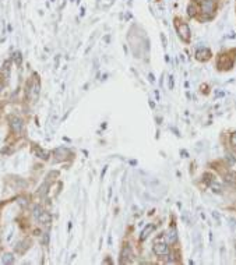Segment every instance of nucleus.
I'll list each match as a JSON object with an SVG mask.
<instances>
[{"label": "nucleus", "mask_w": 236, "mask_h": 265, "mask_svg": "<svg viewBox=\"0 0 236 265\" xmlns=\"http://www.w3.org/2000/svg\"><path fill=\"white\" fill-rule=\"evenodd\" d=\"M218 66L222 67V69H229V67H232V60L228 57V55H223L218 60Z\"/></svg>", "instance_id": "7"}, {"label": "nucleus", "mask_w": 236, "mask_h": 265, "mask_svg": "<svg viewBox=\"0 0 236 265\" xmlns=\"http://www.w3.org/2000/svg\"><path fill=\"white\" fill-rule=\"evenodd\" d=\"M14 56H16V63L18 64V66H20V64H21V53H20V52H17L16 55H14Z\"/></svg>", "instance_id": "14"}, {"label": "nucleus", "mask_w": 236, "mask_h": 265, "mask_svg": "<svg viewBox=\"0 0 236 265\" xmlns=\"http://www.w3.org/2000/svg\"><path fill=\"white\" fill-rule=\"evenodd\" d=\"M10 126H11V130H13L14 132H21V130H23V122H21V119H18V117H11Z\"/></svg>", "instance_id": "6"}, {"label": "nucleus", "mask_w": 236, "mask_h": 265, "mask_svg": "<svg viewBox=\"0 0 236 265\" xmlns=\"http://www.w3.org/2000/svg\"><path fill=\"white\" fill-rule=\"evenodd\" d=\"M194 14H196V7H194V4H190L189 6V16L194 17Z\"/></svg>", "instance_id": "12"}, {"label": "nucleus", "mask_w": 236, "mask_h": 265, "mask_svg": "<svg viewBox=\"0 0 236 265\" xmlns=\"http://www.w3.org/2000/svg\"><path fill=\"white\" fill-rule=\"evenodd\" d=\"M168 238H169V242L171 243L176 242V232H171L169 235H168Z\"/></svg>", "instance_id": "11"}, {"label": "nucleus", "mask_w": 236, "mask_h": 265, "mask_svg": "<svg viewBox=\"0 0 236 265\" xmlns=\"http://www.w3.org/2000/svg\"><path fill=\"white\" fill-rule=\"evenodd\" d=\"M34 215H35V218H36V221H38V222L45 223V225H49L50 219H52L49 214L43 211L41 207H35V208H34Z\"/></svg>", "instance_id": "1"}, {"label": "nucleus", "mask_w": 236, "mask_h": 265, "mask_svg": "<svg viewBox=\"0 0 236 265\" xmlns=\"http://www.w3.org/2000/svg\"><path fill=\"white\" fill-rule=\"evenodd\" d=\"M130 255H131L130 247H129V246H125V247H123V250H122V258H120L122 264H126V262L130 261Z\"/></svg>", "instance_id": "8"}, {"label": "nucleus", "mask_w": 236, "mask_h": 265, "mask_svg": "<svg viewBox=\"0 0 236 265\" xmlns=\"http://www.w3.org/2000/svg\"><path fill=\"white\" fill-rule=\"evenodd\" d=\"M3 262H4V264H13V262H14V257H13V254H4V257H3Z\"/></svg>", "instance_id": "10"}, {"label": "nucleus", "mask_w": 236, "mask_h": 265, "mask_svg": "<svg viewBox=\"0 0 236 265\" xmlns=\"http://www.w3.org/2000/svg\"><path fill=\"white\" fill-rule=\"evenodd\" d=\"M211 57V52L207 48H201V49H198L196 52V59L200 60V62H205V60H208Z\"/></svg>", "instance_id": "5"}, {"label": "nucleus", "mask_w": 236, "mask_h": 265, "mask_svg": "<svg viewBox=\"0 0 236 265\" xmlns=\"http://www.w3.org/2000/svg\"><path fill=\"white\" fill-rule=\"evenodd\" d=\"M154 253L158 257H165L169 254V246L166 243H157L154 246Z\"/></svg>", "instance_id": "4"}, {"label": "nucleus", "mask_w": 236, "mask_h": 265, "mask_svg": "<svg viewBox=\"0 0 236 265\" xmlns=\"http://www.w3.org/2000/svg\"><path fill=\"white\" fill-rule=\"evenodd\" d=\"M154 229H155V226L154 225H148L147 228L143 230V233H141V240H145V238L150 236V233H152L154 232Z\"/></svg>", "instance_id": "9"}, {"label": "nucleus", "mask_w": 236, "mask_h": 265, "mask_svg": "<svg viewBox=\"0 0 236 265\" xmlns=\"http://www.w3.org/2000/svg\"><path fill=\"white\" fill-rule=\"evenodd\" d=\"M176 30H177V34L179 37L182 38L183 41H190V28L187 24H177L176 25Z\"/></svg>", "instance_id": "2"}, {"label": "nucleus", "mask_w": 236, "mask_h": 265, "mask_svg": "<svg viewBox=\"0 0 236 265\" xmlns=\"http://www.w3.org/2000/svg\"><path fill=\"white\" fill-rule=\"evenodd\" d=\"M231 144H232L233 148H236V132H233L231 136Z\"/></svg>", "instance_id": "13"}, {"label": "nucleus", "mask_w": 236, "mask_h": 265, "mask_svg": "<svg viewBox=\"0 0 236 265\" xmlns=\"http://www.w3.org/2000/svg\"><path fill=\"white\" fill-rule=\"evenodd\" d=\"M201 11H203V14L212 16L215 11V0H203L201 2Z\"/></svg>", "instance_id": "3"}]
</instances>
